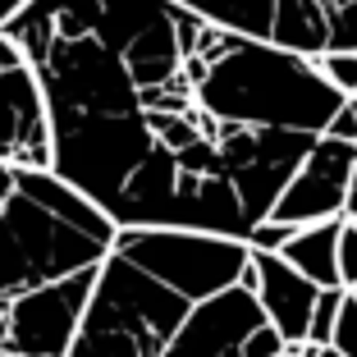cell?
Returning a JSON list of instances; mask_svg holds the SVG:
<instances>
[{"label":"cell","instance_id":"obj_1","mask_svg":"<svg viewBox=\"0 0 357 357\" xmlns=\"http://www.w3.org/2000/svg\"><path fill=\"white\" fill-rule=\"evenodd\" d=\"M5 32L42 78L55 174L119 229L248 243L321 137L215 115L206 69L225 23L178 0H32Z\"/></svg>","mask_w":357,"mask_h":357},{"label":"cell","instance_id":"obj_2","mask_svg":"<svg viewBox=\"0 0 357 357\" xmlns=\"http://www.w3.org/2000/svg\"><path fill=\"white\" fill-rule=\"evenodd\" d=\"M252 243L202 229H119L69 357H160L192 307L243 280Z\"/></svg>","mask_w":357,"mask_h":357},{"label":"cell","instance_id":"obj_3","mask_svg":"<svg viewBox=\"0 0 357 357\" xmlns=\"http://www.w3.org/2000/svg\"><path fill=\"white\" fill-rule=\"evenodd\" d=\"M289 344L271 326L252 284H229L202 298L160 357H284Z\"/></svg>","mask_w":357,"mask_h":357},{"label":"cell","instance_id":"obj_4","mask_svg":"<svg viewBox=\"0 0 357 357\" xmlns=\"http://www.w3.org/2000/svg\"><path fill=\"white\" fill-rule=\"evenodd\" d=\"M0 160L55 169L51 110H46L42 78L10 32H0Z\"/></svg>","mask_w":357,"mask_h":357},{"label":"cell","instance_id":"obj_5","mask_svg":"<svg viewBox=\"0 0 357 357\" xmlns=\"http://www.w3.org/2000/svg\"><path fill=\"white\" fill-rule=\"evenodd\" d=\"M353 169H357V142L335 133H321L298 174L284 183L275 202V220L284 225H316L348 215V192H353Z\"/></svg>","mask_w":357,"mask_h":357},{"label":"cell","instance_id":"obj_6","mask_svg":"<svg viewBox=\"0 0 357 357\" xmlns=\"http://www.w3.org/2000/svg\"><path fill=\"white\" fill-rule=\"evenodd\" d=\"M252 266H257V298H261L271 326L284 335L289 353H298L307 344V330H312V312H316V298H321V284L307 280L280 252H261V248H252Z\"/></svg>","mask_w":357,"mask_h":357},{"label":"cell","instance_id":"obj_7","mask_svg":"<svg viewBox=\"0 0 357 357\" xmlns=\"http://www.w3.org/2000/svg\"><path fill=\"white\" fill-rule=\"evenodd\" d=\"M339 234H344V215L335 220H316V225H298V234L280 248L284 261H294L307 280H316L321 289L344 284L339 275Z\"/></svg>","mask_w":357,"mask_h":357},{"label":"cell","instance_id":"obj_8","mask_svg":"<svg viewBox=\"0 0 357 357\" xmlns=\"http://www.w3.org/2000/svg\"><path fill=\"white\" fill-rule=\"evenodd\" d=\"M271 42L289 46L298 55H326L330 51V5L326 0H280L271 19Z\"/></svg>","mask_w":357,"mask_h":357},{"label":"cell","instance_id":"obj_9","mask_svg":"<svg viewBox=\"0 0 357 357\" xmlns=\"http://www.w3.org/2000/svg\"><path fill=\"white\" fill-rule=\"evenodd\" d=\"M178 5L197 10L211 23L248 32V37H271V19H275V5L280 0H178Z\"/></svg>","mask_w":357,"mask_h":357},{"label":"cell","instance_id":"obj_10","mask_svg":"<svg viewBox=\"0 0 357 357\" xmlns=\"http://www.w3.org/2000/svg\"><path fill=\"white\" fill-rule=\"evenodd\" d=\"M348 289L344 284H330V289H321V298H316V312H312V330H307V344L326 348L330 339H335V326H339V307H344Z\"/></svg>","mask_w":357,"mask_h":357},{"label":"cell","instance_id":"obj_11","mask_svg":"<svg viewBox=\"0 0 357 357\" xmlns=\"http://www.w3.org/2000/svg\"><path fill=\"white\" fill-rule=\"evenodd\" d=\"M330 51H357V0L330 5Z\"/></svg>","mask_w":357,"mask_h":357},{"label":"cell","instance_id":"obj_12","mask_svg":"<svg viewBox=\"0 0 357 357\" xmlns=\"http://www.w3.org/2000/svg\"><path fill=\"white\" fill-rule=\"evenodd\" d=\"M316 64H321V74L339 92H348V96L357 92V51H326V55H316Z\"/></svg>","mask_w":357,"mask_h":357},{"label":"cell","instance_id":"obj_13","mask_svg":"<svg viewBox=\"0 0 357 357\" xmlns=\"http://www.w3.org/2000/svg\"><path fill=\"white\" fill-rule=\"evenodd\" d=\"M330 344H335L339 353L357 357V294L353 289H348L344 307H339V326H335V339H330Z\"/></svg>","mask_w":357,"mask_h":357},{"label":"cell","instance_id":"obj_14","mask_svg":"<svg viewBox=\"0 0 357 357\" xmlns=\"http://www.w3.org/2000/svg\"><path fill=\"white\" fill-rule=\"evenodd\" d=\"M339 275L344 289H357V220L344 215V234H339Z\"/></svg>","mask_w":357,"mask_h":357},{"label":"cell","instance_id":"obj_15","mask_svg":"<svg viewBox=\"0 0 357 357\" xmlns=\"http://www.w3.org/2000/svg\"><path fill=\"white\" fill-rule=\"evenodd\" d=\"M294 234H298V225H284V220H275V215H271V220H261L252 234H248V243H252V248H261V252H280Z\"/></svg>","mask_w":357,"mask_h":357},{"label":"cell","instance_id":"obj_16","mask_svg":"<svg viewBox=\"0 0 357 357\" xmlns=\"http://www.w3.org/2000/svg\"><path fill=\"white\" fill-rule=\"evenodd\" d=\"M326 133H335V137H348V142H357V110H353L348 101L335 110V119H330V128H326Z\"/></svg>","mask_w":357,"mask_h":357},{"label":"cell","instance_id":"obj_17","mask_svg":"<svg viewBox=\"0 0 357 357\" xmlns=\"http://www.w3.org/2000/svg\"><path fill=\"white\" fill-rule=\"evenodd\" d=\"M28 5H32V0H0V32L10 28V23L19 19L23 10H28Z\"/></svg>","mask_w":357,"mask_h":357},{"label":"cell","instance_id":"obj_18","mask_svg":"<svg viewBox=\"0 0 357 357\" xmlns=\"http://www.w3.org/2000/svg\"><path fill=\"white\" fill-rule=\"evenodd\" d=\"M298 357H348V353H339L335 344H326V348H316V344H303V348H298Z\"/></svg>","mask_w":357,"mask_h":357},{"label":"cell","instance_id":"obj_19","mask_svg":"<svg viewBox=\"0 0 357 357\" xmlns=\"http://www.w3.org/2000/svg\"><path fill=\"white\" fill-rule=\"evenodd\" d=\"M348 215H357V169H353V192H348Z\"/></svg>","mask_w":357,"mask_h":357},{"label":"cell","instance_id":"obj_20","mask_svg":"<svg viewBox=\"0 0 357 357\" xmlns=\"http://www.w3.org/2000/svg\"><path fill=\"white\" fill-rule=\"evenodd\" d=\"M0 357H23V353H10V348H0Z\"/></svg>","mask_w":357,"mask_h":357},{"label":"cell","instance_id":"obj_21","mask_svg":"<svg viewBox=\"0 0 357 357\" xmlns=\"http://www.w3.org/2000/svg\"><path fill=\"white\" fill-rule=\"evenodd\" d=\"M348 105H353V110H357V96H348Z\"/></svg>","mask_w":357,"mask_h":357},{"label":"cell","instance_id":"obj_22","mask_svg":"<svg viewBox=\"0 0 357 357\" xmlns=\"http://www.w3.org/2000/svg\"><path fill=\"white\" fill-rule=\"evenodd\" d=\"M284 357H298V353H284Z\"/></svg>","mask_w":357,"mask_h":357},{"label":"cell","instance_id":"obj_23","mask_svg":"<svg viewBox=\"0 0 357 357\" xmlns=\"http://www.w3.org/2000/svg\"><path fill=\"white\" fill-rule=\"evenodd\" d=\"M326 5H335V0H326Z\"/></svg>","mask_w":357,"mask_h":357},{"label":"cell","instance_id":"obj_24","mask_svg":"<svg viewBox=\"0 0 357 357\" xmlns=\"http://www.w3.org/2000/svg\"><path fill=\"white\" fill-rule=\"evenodd\" d=\"M353 220H357V215H353Z\"/></svg>","mask_w":357,"mask_h":357},{"label":"cell","instance_id":"obj_25","mask_svg":"<svg viewBox=\"0 0 357 357\" xmlns=\"http://www.w3.org/2000/svg\"><path fill=\"white\" fill-rule=\"evenodd\" d=\"M353 294H357V289H353Z\"/></svg>","mask_w":357,"mask_h":357},{"label":"cell","instance_id":"obj_26","mask_svg":"<svg viewBox=\"0 0 357 357\" xmlns=\"http://www.w3.org/2000/svg\"><path fill=\"white\" fill-rule=\"evenodd\" d=\"M353 96H357V92H353Z\"/></svg>","mask_w":357,"mask_h":357}]
</instances>
